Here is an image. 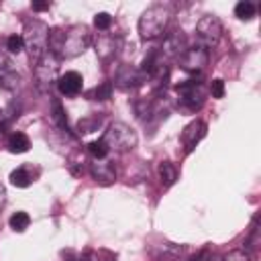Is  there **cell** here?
I'll return each instance as SVG.
<instances>
[{"label":"cell","mask_w":261,"mask_h":261,"mask_svg":"<svg viewBox=\"0 0 261 261\" xmlns=\"http://www.w3.org/2000/svg\"><path fill=\"white\" fill-rule=\"evenodd\" d=\"M92 43V33L86 24H73L67 29H51L47 51L59 59H71L82 55Z\"/></svg>","instance_id":"cell-1"},{"label":"cell","mask_w":261,"mask_h":261,"mask_svg":"<svg viewBox=\"0 0 261 261\" xmlns=\"http://www.w3.org/2000/svg\"><path fill=\"white\" fill-rule=\"evenodd\" d=\"M169 18H171V8L167 4H153L149 6L141 16H139V22H137V29H139V35L143 41H153L157 37H161L169 24Z\"/></svg>","instance_id":"cell-2"},{"label":"cell","mask_w":261,"mask_h":261,"mask_svg":"<svg viewBox=\"0 0 261 261\" xmlns=\"http://www.w3.org/2000/svg\"><path fill=\"white\" fill-rule=\"evenodd\" d=\"M22 43L29 53L31 63L35 65L45 53H47V41H49V27L39 18H29L22 29Z\"/></svg>","instance_id":"cell-3"},{"label":"cell","mask_w":261,"mask_h":261,"mask_svg":"<svg viewBox=\"0 0 261 261\" xmlns=\"http://www.w3.org/2000/svg\"><path fill=\"white\" fill-rule=\"evenodd\" d=\"M104 143L108 145V151L114 153H128L137 147V133L124 124V122H112L108 124V128L104 130Z\"/></svg>","instance_id":"cell-4"},{"label":"cell","mask_w":261,"mask_h":261,"mask_svg":"<svg viewBox=\"0 0 261 261\" xmlns=\"http://www.w3.org/2000/svg\"><path fill=\"white\" fill-rule=\"evenodd\" d=\"M35 86L41 94H51L53 84L59 80V57H55L51 51H47L35 65Z\"/></svg>","instance_id":"cell-5"},{"label":"cell","mask_w":261,"mask_h":261,"mask_svg":"<svg viewBox=\"0 0 261 261\" xmlns=\"http://www.w3.org/2000/svg\"><path fill=\"white\" fill-rule=\"evenodd\" d=\"M196 37H198V45H202L204 49L216 47L222 37V22L218 20V16L214 14L202 16L196 24Z\"/></svg>","instance_id":"cell-6"},{"label":"cell","mask_w":261,"mask_h":261,"mask_svg":"<svg viewBox=\"0 0 261 261\" xmlns=\"http://www.w3.org/2000/svg\"><path fill=\"white\" fill-rule=\"evenodd\" d=\"M177 96H179V102L184 104V106H188V108H200L202 104H204V96H206V92H204V84H202V80H196V77H190V80H186V82H181L179 86H177Z\"/></svg>","instance_id":"cell-7"},{"label":"cell","mask_w":261,"mask_h":261,"mask_svg":"<svg viewBox=\"0 0 261 261\" xmlns=\"http://www.w3.org/2000/svg\"><path fill=\"white\" fill-rule=\"evenodd\" d=\"M177 59H179V67L181 69H186L190 73H200L208 65L210 53L202 45H192V47H186V51Z\"/></svg>","instance_id":"cell-8"},{"label":"cell","mask_w":261,"mask_h":261,"mask_svg":"<svg viewBox=\"0 0 261 261\" xmlns=\"http://www.w3.org/2000/svg\"><path fill=\"white\" fill-rule=\"evenodd\" d=\"M186 47H188V43H186L184 31L175 29V31L167 33V37L163 39V45L159 47V55L167 57V59H173V57H179L186 51Z\"/></svg>","instance_id":"cell-9"},{"label":"cell","mask_w":261,"mask_h":261,"mask_svg":"<svg viewBox=\"0 0 261 261\" xmlns=\"http://www.w3.org/2000/svg\"><path fill=\"white\" fill-rule=\"evenodd\" d=\"M82 88H84V77L77 71H65L57 80V90L63 96H77L82 92Z\"/></svg>","instance_id":"cell-10"},{"label":"cell","mask_w":261,"mask_h":261,"mask_svg":"<svg viewBox=\"0 0 261 261\" xmlns=\"http://www.w3.org/2000/svg\"><path fill=\"white\" fill-rule=\"evenodd\" d=\"M204 135H206V122H202V120L190 122V124L184 128V133H181V143L186 145V153H190V151L204 139Z\"/></svg>","instance_id":"cell-11"},{"label":"cell","mask_w":261,"mask_h":261,"mask_svg":"<svg viewBox=\"0 0 261 261\" xmlns=\"http://www.w3.org/2000/svg\"><path fill=\"white\" fill-rule=\"evenodd\" d=\"M90 173H92V177H94L96 181H100V184H112V181L116 179V169H114V165H112L110 161H106V159H94V161L90 163Z\"/></svg>","instance_id":"cell-12"},{"label":"cell","mask_w":261,"mask_h":261,"mask_svg":"<svg viewBox=\"0 0 261 261\" xmlns=\"http://www.w3.org/2000/svg\"><path fill=\"white\" fill-rule=\"evenodd\" d=\"M141 80H143V73L139 69H133V67H122L116 73V84L120 88H135L141 84Z\"/></svg>","instance_id":"cell-13"},{"label":"cell","mask_w":261,"mask_h":261,"mask_svg":"<svg viewBox=\"0 0 261 261\" xmlns=\"http://www.w3.org/2000/svg\"><path fill=\"white\" fill-rule=\"evenodd\" d=\"M6 147L10 153H27L29 147H31V141L24 133H12L6 141Z\"/></svg>","instance_id":"cell-14"},{"label":"cell","mask_w":261,"mask_h":261,"mask_svg":"<svg viewBox=\"0 0 261 261\" xmlns=\"http://www.w3.org/2000/svg\"><path fill=\"white\" fill-rule=\"evenodd\" d=\"M159 179H161L163 188H169L177 179V169L171 161H161L159 163Z\"/></svg>","instance_id":"cell-15"},{"label":"cell","mask_w":261,"mask_h":261,"mask_svg":"<svg viewBox=\"0 0 261 261\" xmlns=\"http://www.w3.org/2000/svg\"><path fill=\"white\" fill-rule=\"evenodd\" d=\"M31 181H33V175L29 173L27 165L16 167L14 171H10V184L16 186V188H27V186H31Z\"/></svg>","instance_id":"cell-16"},{"label":"cell","mask_w":261,"mask_h":261,"mask_svg":"<svg viewBox=\"0 0 261 261\" xmlns=\"http://www.w3.org/2000/svg\"><path fill=\"white\" fill-rule=\"evenodd\" d=\"M8 224H10V228L14 230V232H24L27 228H29V224H31V216L27 214V212H14L10 218H8Z\"/></svg>","instance_id":"cell-17"},{"label":"cell","mask_w":261,"mask_h":261,"mask_svg":"<svg viewBox=\"0 0 261 261\" xmlns=\"http://www.w3.org/2000/svg\"><path fill=\"white\" fill-rule=\"evenodd\" d=\"M234 14L241 18V20H251L255 14H257V6L249 0H241L237 6H234Z\"/></svg>","instance_id":"cell-18"},{"label":"cell","mask_w":261,"mask_h":261,"mask_svg":"<svg viewBox=\"0 0 261 261\" xmlns=\"http://www.w3.org/2000/svg\"><path fill=\"white\" fill-rule=\"evenodd\" d=\"M88 151H90V155H92L94 159H106V155L110 153V151H108V145L104 143V139L92 141V143L88 145Z\"/></svg>","instance_id":"cell-19"},{"label":"cell","mask_w":261,"mask_h":261,"mask_svg":"<svg viewBox=\"0 0 261 261\" xmlns=\"http://www.w3.org/2000/svg\"><path fill=\"white\" fill-rule=\"evenodd\" d=\"M220 261H253V255L247 249H232Z\"/></svg>","instance_id":"cell-20"},{"label":"cell","mask_w":261,"mask_h":261,"mask_svg":"<svg viewBox=\"0 0 261 261\" xmlns=\"http://www.w3.org/2000/svg\"><path fill=\"white\" fill-rule=\"evenodd\" d=\"M110 92H112V86L106 82V84H102L100 88L96 86L94 90H90L88 96H90L92 100H108V98H110Z\"/></svg>","instance_id":"cell-21"},{"label":"cell","mask_w":261,"mask_h":261,"mask_svg":"<svg viewBox=\"0 0 261 261\" xmlns=\"http://www.w3.org/2000/svg\"><path fill=\"white\" fill-rule=\"evenodd\" d=\"M6 49H8V53H12V55H18V53L24 49L22 37H20V35H10V37L6 39Z\"/></svg>","instance_id":"cell-22"},{"label":"cell","mask_w":261,"mask_h":261,"mask_svg":"<svg viewBox=\"0 0 261 261\" xmlns=\"http://www.w3.org/2000/svg\"><path fill=\"white\" fill-rule=\"evenodd\" d=\"M53 120L57 122V126H59L61 130H69V128H67L65 112H63V108H61V104H59V102H53Z\"/></svg>","instance_id":"cell-23"},{"label":"cell","mask_w":261,"mask_h":261,"mask_svg":"<svg viewBox=\"0 0 261 261\" xmlns=\"http://www.w3.org/2000/svg\"><path fill=\"white\" fill-rule=\"evenodd\" d=\"M94 24H96V29L106 31V29H110V24H112V16H110L108 12H98V14L94 16Z\"/></svg>","instance_id":"cell-24"},{"label":"cell","mask_w":261,"mask_h":261,"mask_svg":"<svg viewBox=\"0 0 261 261\" xmlns=\"http://www.w3.org/2000/svg\"><path fill=\"white\" fill-rule=\"evenodd\" d=\"M210 94H212V98H222L224 96V82L222 80H212L210 82Z\"/></svg>","instance_id":"cell-25"},{"label":"cell","mask_w":261,"mask_h":261,"mask_svg":"<svg viewBox=\"0 0 261 261\" xmlns=\"http://www.w3.org/2000/svg\"><path fill=\"white\" fill-rule=\"evenodd\" d=\"M49 6V2H33V10H47Z\"/></svg>","instance_id":"cell-26"},{"label":"cell","mask_w":261,"mask_h":261,"mask_svg":"<svg viewBox=\"0 0 261 261\" xmlns=\"http://www.w3.org/2000/svg\"><path fill=\"white\" fill-rule=\"evenodd\" d=\"M4 204H6V188L0 184V210L4 208Z\"/></svg>","instance_id":"cell-27"},{"label":"cell","mask_w":261,"mask_h":261,"mask_svg":"<svg viewBox=\"0 0 261 261\" xmlns=\"http://www.w3.org/2000/svg\"><path fill=\"white\" fill-rule=\"evenodd\" d=\"M0 122H4V110L0 108Z\"/></svg>","instance_id":"cell-28"}]
</instances>
